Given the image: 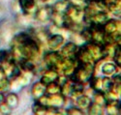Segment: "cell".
Wrapping results in <instances>:
<instances>
[{"label":"cell","instance_id":"1","mask_svg":"<svg viewBox=\"0 0 121 115\" xmlns=\"http://www.w3.org/2000/svg\"><path fill=\"white\" fill-rule=\"evenodd\" d=\"M95 67L94 63H85V64H80L78 63V66L73 72V75L70 77L73 81L79 82V83H86L89 82L91 77L94 75Z\"/></svg>","mask_w":121,"mask_h":115},{"label":"cell","instance_id":"2","mask_svg":"<svg viewBox=\"0 0 121 115\" xmlns=\"http://www.w3.org/2000/svg\"><path fill=\"white\" fill-rule=\"evenodd\" d=\"M39 102L42 103L43 106L47 107H55V108H61L65 103V98L61 94H54V95L49 96H42L40 99H38Z\"/></svg>","mask_w":121,"mask_h":115},{"label":"cell","instance_id":"3","mask_svg":"<svg viewBox=\"0 0 121 115\" xmlns=\"http://www.w3.org/2000/svg\"><path fill=\"white\" fill-rule=\"evenodd\" d=\"M65 14L67 15V17L70 18V20L74 24H80L84 20L83 8L80 6L71 4Z\"/></svg>","mask_w":121,"mask_h":115},{"label":"cell","instance_id":"4","mask_svg":"<svg viewBox=\"0 0 121 115\" xmlns=\"http://www.w3.org/2000/svg\"><path fill=\"white\" fill-rule=\"evenodd\" d=\"M84 46L89 51V53L91 54L94 62L100 61L105 58V51H104L103 45H99V44L93 43V42H88Z\"/></svg>","mask_w":121,"mask_h":115},{"label":"cell","instance_id":"5","mask_svg":"<svg viewBox=\"0 0 121 115\" xmlns=\"http://www.w3.org/2000/svg\"><path fill=\"white\" fill-rule=\"evenodd\" d=\"M44 61H45L46 65L49 69L56 70V68L60 64V62L62 61V57L59 54V52H57L56 50H52V51L47 52V53L45 54Z\"/></svg>","mask_w":121,"mask_h":115},{"label":"cell","instance_id":"6","mask_svg":"<svg viewBox=\"0 0 121 115\" xmlns=\"http://www.w3.org/2000/svg\"><path fill=\"white\" fill-rule=\"evenodd\" d=\"M76 60L78 63L80 64H85V63H94V60L89 53V51L83 45L79 49H78L77 54H76Z\"/></svg>","mask_w":121,"mask_h":115},{"label":"cell","instance_id":"7","mask_svg":"<svg viewBox=\"0 0 121 115\" xmlns=\"http://www.w3.org/2000/svg\"><path fill=\"white\" fill-rule=\"evenodd\" d=\"M77 51H78V47L76 46L75 43H67L61 48V51H59V54L63 58L76 59Z\"/></svg>","mask_w":121,"mask_h":115},{"label":"cell","instance_id":"8","mask_svg":"<svg viewBox=\"0 0 121 115\" xmlns=\"http://www.w3.org/2000/svg\"><path fill=\"white\" fill-rule=\"evenodd\" d=\"M64 43V37L61 34H53L48 39V47L50 50H57Z\"/></svg>","mask_w":121,"mask_h":115},{"label":"cell","instance_id":"9","mask_svg":"<svg viewBox=\"0 0 121 115\" xmlns=\"http://www.w3.org/2000/svg\"><path fill=\"white\" fill-rule=\"evenodd\" d=\"M108 19V15L106 12H97L89 18V20L87 22L89 24H95V25L103 26L107 22Z\"/></svg>","mask_w":121,"mask_h":115},{"label":"cell","instance_id":"10","mask_svg":"<svg viewBox=\"0 0 121 115\" xmlns=\"http://www.w3.org/2000/svg\"><path fill=\"white\" fill-rule=\"evenodd\" d=\"M74 83H75V81H73L71 78H69V79H66L62 84L60 85V94H61L64 98L71 97Z\"/></svg>","mask_w":121,"mask_h":115},{"label":"cell","instance_id":"11","mask_svg":"<svg viewBox=\"0 0 121 115\" xmlns=\"http://www.w3.org/2000/svg\"><path fill=\"white\" fill-rule=\"evenodd\" d=\"M58 76H59V74L55 70L48 69L47 72H45V74L43 75V77L41 78V82L47 86L48 84H49L50 82L56 81V79L58 78Z\"/></svg>","mask_w":121,"mask_h":115},{"label":"cell","instance_id":"12","mask_svg":"<svg viewBox=\"0 0 121 115\" xmlns=\"http://www.w3.org/2000/svg\"><path fill=\"white\" fill-rule=\"evenodd\" d=\"M18 4L23 11V13L25 14H31L35 12V8H36L35 0H18Z\"/></svg>","mask_w":121,"mask_h":115},{"label":"cell","instance_id":"13","mask_svg":"<svg viewBox=\"0 0 121 115\" xmlns=\"http://www.w3.org/2000/svg\"><path fill=\"white\" fill-rule=\"evenodd\" d=\"M31 94L34 99H36V100L40 99L46 94V85L43 84L41 81L34 83L32 86V89H31Z\"/></svg>","mask_w":121,"mask_h":115},{"label":"cell","instance_id":"14","mask_svg":"<svg viewBox=\"0 0 121 115\" xmlns=\"http://www.w3.org/2000/svg\"><path fill=\"white\" fill-rule=\"evenodd\" d=\"M52 13V7H44L36 12V17L40 21H48V20L50 19Z\"/></svg>","mask_w":121,"mask_h":115},{"label":"cell","instance_id":"15","mask_svg":"<svg viewBox=\"0 0 121 115\" xmlns=\"http://www.w3.org/2000/svg\"><path fill=\"white\" fill-rule=\"evenodd\" d=\"M106 108L108 114H120V102H118V100H108L106 103Z\"/></svg>","mask_w":121,"mask_h":115},{"label":"cell","instance_id":"16","mask_svg":"<svg viewBox=\"0 0 121 115\" xmlns=\"http://www.w3.org/2000/svg\"><path fill=\"white\" fill-rule=\"evenodd\" d=\"M50 19L53 21L54 25L57 28H64V22H65V14L62 13H58L55 12L52 10V17H50Z\"/></svg>","mask_w":121,"mask_h":115},{"label":"cell","instance_id":"17","mask_svg":"<svg viewBox=\"0 0 121 115\" xmlns=\"http://www.w3.org/2000/svg\"><path fill=\"white\" fill-rule=\"evenodd\" d=\"M103 29L107 35H112L117 31V22L113 19H108L107 22L103 25Z\"/></svg>","mask_w":121,"mask_h":115},{"label":"cell","instance_id":"18","mask_svg":"<svg viewBox=\"0 0 121 115\" xmlns=\"http://www.w3.org/2000/svg\"><path fill=\"white\" fill-rule=\"evenodd\" d=\"M70 5H71V3H70L68 0H60V1H58L57 3L54 4V6L52 7V10L55 12H58V13L65 14L67 12V10L69 9Z\"/></svg>","mask_w":121,"mask_h":115},{"label":"cell","instance_id":"19","mask_svg":"<svg viewBox=\"0 0 121 115\" xmlns=\"http://www.w3.org/2000/svg\"><path fill=\"white\" fill-rule=\"evenodd\" d=\"M117 71V66L112 62H108L102 66V72L106 76H113Z\"/></svg>","mask_w":121,"mask_h":115},{"label":"cell","instance_id":"20","mask_svg":"<svg viewBox=\"0 0 121 115\" xmlns=\"http://www.w3.org/2000/svg\"><path fill=\"white\" fill-rule=\"evenodd\" d=\"M76 102L78 106V107L80 108H88L89 106L91 104L92 101L88 96H84V95H80L79 97H78L76 99Z\"/></svg>","mask_w":121,"mask_h":115},{"label":"cell","instance_id":"21","mask_svg":"<svg viewBox=\"0 0 121 115\" xmlns=\"http://www.w3.org/2000/svg\"><path fill=\"white\" fill-rule=\"evenodd\" d=\"M5 102L10 106V108L13 109L18 106V97L15 93H10L5 99Z\"/></svg>","mask_w":121,"mask_h":115},{"label":"cell","instance_id":"22","mask_svg":"<svg viewBox=\"0 0 121 115\" xmlns=\"http://www.w3.org/2000/svg\"><path fill=\"white\" fill-rule=\"evenodd\" d=\"M107 102H108V100L106 97V94L102 91H96L95 95H94V102L104 107V106H106Z\"/></svg>","mask_w":121,"mask_h":115},{"label":"cell","instance_id":"23","mask_svg":"<svg viewBox=\"0 0 121 115\" xmlns=\"http://www.w3.org/2000/svg\"><path fill=\"white\" fill-rule=\"evenodd\" d=\"M60 93V85L58 84L57 81L50 82L49 84L46 86V94L48 95H54V94Z\"/></svg>","mask_w":121,"mask_h":115},{"label":"cell","instance_id":"24","mask_svg":"<svg viewBox=\"0 0 121 115\" xmlns=\"http://www.w3.org/2000/svg\"><path fill=\"white\" fill-rule=\"evenodd\" d=\"M82 93H83V84L82 83H79V82H75L74 87H73V91L71 94V98L77 99L80 95H82Z\"/></svg>","mask_w":121,"mask_h":115},{"label":"cell","instance_id":"25","mask_svg":"<svg viewBox=\"0 0 121 115\" xmlns=\"http://www.w3.org/2000/svg\"><path fill=\"white\" fill-rule=\"evenodd\" d=\"M32 110H33V113L35 115H46L47 114V111H48V107L43 106L42 103H40L39 102L34 103L33 106H32Z\"/></svg>","mask_w":121,"mask_h":115},{"label":"cell","instance_id":"26","mask_svg":"<svg viewBox=\"0 0 121 115\" xmlns=\"http://www.w3.org/2000/svg\"><path fill=\"white\" fill-rule=\"evenodd\" d=\"M90 86L95 91H102V78L98 77H92L89 80Z\"/></svg>","mask_w":121,"mask_h":115},{"label":"cell","instance_id":"27","mask_svg":"<svg viewBox=\"0 0 121 115\" xmlns=\"http://www.w3.org/2000/svg\"><path fill=\"white\" fill-rule=\"evenodd\" d=\"M103 109H104L103 106H99V104L95 102L93 103L91 102V104L88 107V113L91 115H100V114H103Z\"/></svg>","mask_w":121,"mask_h":115},{"label":"cell","instance_id":"28","mask_svg":"<svg viewBox=\"0 0 121 115\" xmlns=\"http://www.w3.org/2000/svg\"><path fill=\"white\" fill-rule=\"evenodd\" d=\"M108 7V11L112 12V14H113L116 17H120V2L119 3H113V4H109L107 6Z\"/></svg>","mask_w":121,"mask_h":115},{"label":"cell","instance_id":"29","mask_svg":"<svg viewBox=\"0 0 121 115\" xmlns=\"http://www.w3.org/2000/svg\"><path fill=\"white\" fill-rule=\"evenodd\" d=\"M112 85V79H110L109 77H104L102 78V92L107 93L110 90Z\"/></svg>","mask_w":121,"mask_h":115},{"label":"cell","instance_id":"30","mask_svg":"<svg viewBox=\"0 0 121 115\" xmlns=\"http://www.w3.org/2000/svg\"><path fill=\"white\" fill-rule=\"evenodd\" d=\"M113 59L116 66L120 67L121 66V48H120V44L116 45L115 49H114V53H113Z\"/></svg>","mask_w":121,"mask_h":115},{"label":"cell","instance_id":"31","mask_svg":"<svg viewBox=\"0 0 121 115\" xmlns=\"http://www.w3.org/2000/svg\"><path fill=\"white\" fill-rule=\"evenodd\" d=\"M10 87V80L8 77H5L0 80V91H6Z\"/></svg>","mask_w":121,"mask_h":115},{"label":"cell","instance_id":"32","mask_svg":"<svg viewBox=\"0 0 121 115\" xmlns=\"http://www.w3.org/2000/svg\"><path fill=\"white\" fill-rule=\"evenodd\" d=\"M66 114L68 115H82L83 112L80 110L79 108H77V107H71L66 110Z\"/></svg>","mask_w":121,"mask_h":115},{"label":"cell","instance_id":"33","mask_svg":"<svg viewBox=\"0 0 121 115\" xmlns=\"http://www.w3.org/2000/svg\"><path fill=\"white\" fill-rule=\"evenodd\" d=\"M10 112H11V108H10V106H8V104L6 102H2L0 103V113L2 114H10Z\"/></svg>","mask_w":121,"mask_h":115},{"label":"cell","instance_id":"34","mask_svg":"<svg viewBox=\"0 0 121 115\" xmlns=\"http://www.w3.org/2000/svg\"><path fill=\"white\" fill-rule=\"evenodd\" d=\"M5 77H6V75H5L4 71H3L1 68H0V80L3 79V78H5Z\"/></svg>","mask_w":121,"mask_h":115},{"label":"cell","instance_id":"35","mask_svg":"<svg viewBox=\"0 0 121 115\" xmlns=\"http://www.w3.org/2000/svg\"><path fill=\"white\" fill-rule=\"evenodd\" d=\"M4 101H5V97L3 96L2 93H0V103H2Z\"/></svg>","mask_w":121,"mask_h":115},{"label":"cell","instance_id":"36","mask_svg":"<svg viewBox=\"0 0 121 115\" xmlns=\"http://www.w3.org/2000/svg\"><path fill=\"white\" fill-rule=\"evenodd\" d=\"M41 2H43V3H45V4H48V3H52L53 0H40Z\"/></svg>","mask_w":121,"mask_h":115},{"label":"cell","instance_id":"37","mask_svg":"<svg viewBox=\"0 0 121 115\" xmlns=\"http://www.w3.org/2000/svg\"><path fill=\"white\" fill-rule=\"evenodd\" d=\"M1 54H2V50H0V59H1Z\"/></svg>","mask_w":121,"mask_h":115}]
</instances>
